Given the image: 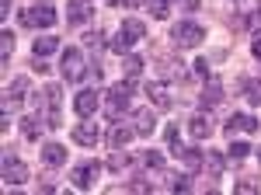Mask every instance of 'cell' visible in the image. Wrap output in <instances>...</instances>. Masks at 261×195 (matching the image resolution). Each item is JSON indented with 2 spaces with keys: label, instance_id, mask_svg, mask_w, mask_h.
Here are the masks:
<instances>
[{
  "label": "cell",
  "instance_id": "27",
  "mask_svg": "<svg viewBox=\"0 0 261 195\" xmlns=\"http://www.w3.org/2000/svg\"><path fill=\"white\" fill-rule=\"evenodd\" d=\"M164 136H167V147H171V154H174V157H181V154H185V143H181L178 126H167V133H164Z\"/></svg>",
  "mask_w": 261,
  "mask_h": 195
},
{
  "label": "cell",
  "instance_id": "34",
  "mask_svg": "<svg viewBox=\"0 0 261 195\" xmlns=\"http://www.w3.org/2000/svg\"><path fill=\"white\" fill-rule=\"evenodd\" d=\"M84 42H87V49H91V53H98L101 45H105V35H98V32H91V35H87Z\"/></svg>",
  "mask_w": 261,
  "mask_h": 195
},
{
  "label": "cell",
  "instance_id": "22",
  "mask_svg": "<svg viewBox=\"0 0 261 195\" xmlns=\"http://www.w3.org/2000/svg\"><path fill=\"white\" fill-rule=\"evenodd\" d=\"M181 160H185V167H188V171H199V167H205V154H202V150H195V147H185Z\"/></svg>",
  "mask_w": 261,
  "mask_h": 195
},
{
  "label": "cell",
  "instance_id": "18",
  "mask_svg": "<svg viewBox=\"0 0 261 195\" xmlns=\"http://www.w3.org/2000/svg\"><path fill=\"white\" fill-rule=\"evenodd\" d=\"M122 39H129V42H140L143 35H146V25L136 18H129V21H122V32H119Z\"/></svg>",
  "mask_w": 261,
  "mask_h": 195
},
{
  "label": "cell",
  "instance_id": "12",
  "mask_svg": "<svg viewBox=\"0 0 261 195\" xmlns=\"http://www.w3.org/2000/svg\"><path fill=\"white\" fill-rule=\"evenodd\" d=\"M24 94H28V80H24V77L11 80V87L4 91V112H11V108H14V105H18Z\"/></svg>",
  "mask_w": 261,
  "mask_h": 195
},
{
  "label": "cell",
  "instance_id": "11",
  "mask_svg": "<svg viewBox=\"0 0 261 195\" xmlns=\"http://www.w3.org/2000/svg\"><path fill=\"white\" fill-rule=\"evenodd\" d=\"M98 94H94V91H81V94L73 98V108H77V115L81 118H91L94 115V112H98Z\"/></svg>",
  "mask_w": 261,
  "mask_h": 195
},
{
  "label": "cell",
  "instance_id": "41",
  "mask_svg": "<svg viewBox=\"0 0 261 195\" xmlns=\"http://www.w3.org/2000/svg\"><path fill=\"white\" fill-rule=\"evenodd\" d=\"M258 160H261V150H258Z\"/></svg>",
  "mask_w": 261,
  "mask_h": 195
},
{
  "label": "cell",
  "instance_id": "36",
  "mask_svg": "<svg viewBox=\"0 0 261 195\" xmlns=\"http://www.w3.org/2000/svg\"><path fill=\"white\" fill-rule=\"evenodd\" d=\"M251 195V192H258V185H251V181H241V185H237V195Z\"/></svg>",
  "mask_w": 261,
  "mask_h": 195
},
{
  "label": "cell",
  "instance_id": "19",
  "mask_svg": "<svg viewBox=\"0 0 261 195\" xmlns=\"http://www.w3.org/2000/svg\"><path fill=\"white\" fill-rule=\"evenodd\" d=\"M188 133L195 139H205V136H213V122H209V115H195L192 122H188Z\"/></svg>",
  "mask_w": 261,
  "mask_h": 195
},
{
  "label": "cell",
  "instance_id": "17",
  "mask_svg": "<svg viewBox=\"0 0 261 195\" xmlns=\"http://www.w3.org/2000/svg\"><path fill=\"white\" fill-rule=\"evenodd\" d=\"M146 98L157 105V108H171V98H167V87H164L161 80H150L146 84Z\"/></svg>",
  "mask_w": 261,
  "mask_h": 195
},
{
  "label": "cell",
  "instance_id": "4",
  "mask_svg": "<svg viewBox=\"0 0 261 195\" xmlns=\"http://www.w3.org/2000/svg\"><path fill=\"white\" fill-rule=\"evenodd\" d=\"M39 98H42V115L49 122V129H56L60 126V98H63L60 84H45Z\"/></svg>",
  "mask_w": 261,
  "mask_h": 195
},
{
  "label": "cell",
  "instance_id": "8",
  "mask_svg": "<svg viewBox=\"0 0 261 195\" xmlns=\"http://www.w3.org/2000/svg\"><path fill=\"white\" fill-rule=\"evenodd\" d=\"M98 139H101V133H98V126H94V122H87V118H84L81 126H73V143H77V147H94Z\"/></svg>",
  "mask_w": 261,
  "mask_h": 195
},
{
  "label": "cell",
  "instance_id": "3",
  "mask_svg": "<svg viewBox=\"0 0 261 195\" xmlns=\"http://www.w3.org/2000/svg\"><path fill=\"white\" fill-rule=\"evenodd\" d=\"M171 39H174V45H181V49H195V45L205 39V32H202V25H195V21H178V25L171 28Z\"/></svg>",
  "mask_w": 261,
  "mask_h": 195
},
{
  "label": "cell",
  "instance_id": "6",
  "mask_svg": "<svg viewBox=\"0 0 261 195\" xmlns=\"http://www.w3.org/2000/svg\"><path fill=\"white\" fill-rule=\"evenodd\" d=\"M4 181H7V185H21V181H28V167H24V160H18L14 154H4Z\"/></svg>",
  "mask_w": 261,
  "mask_h": 195
},
{
  "label": "cell",
  "instance_id": "35",
  "mask_svg": "<svg viewBox=\"0 0 261 195\" xmlns=\"http://www.w3.org/2000/svg\"><path fill=\"white\" fill-rule=\"evenodd\" d=\"M192 70H195V77L209 80V63H205V59H195V63H192Z\"/></svg>",
  "mask_w": 261,
  "mask_h": 195
},
{
  "label": "cell",
  "instance_id": "40",
  "mask_svg": "<svg viewBox=\"0 0 261 195\" xmlns=\"http://www.w3.org/2000/svg\"><path fill=\"white\" fill-rule=\"evenodd\" d=\"M251 49H254V56L261 59V35H258V39H254V45H251Z\"/></svg>",
  "mask_w": 261,
  "mask_h": 195
},
{
  "label": "cell",
  "instance_id": "21",
  "mask_svg": "<svg viewBox=\"0 0 261 195\" xmlns=\"http://www.w3.org/2000/svg\"><path fill=\"white\" fill-rule=\"evenodd\" d=\"M56 53H60V39H56V35L35 39V56H56Z\"/></svg>",
  "mask_w": 261,
  "mask_h": 195
},
{
  "label": "cell",
  "instance_id": "7",
  "mask_svg": "<svg viewBox=\"0 0 261 195\" xmlns=\"http://www.w3.org/2000/svg\"><path fill=\"white\" fill-rule=\"evenodd\" d=\"M254 129H261L258 118H254V115H244V112L230 115V122H226V133H230V136H241V133H254Z\"/></svg>",
  "mask_w": 261,
  "mask_h": 195
},
{
  "label": "cell",
  "instance_id": "25",
  "mask_svg": "<svg viewBox=\"0 0 261 195\" xmlns=\"http://www.w3.org/2000/svg\"><path fill=\"white\" fill-rule=\"evenodd\" d=\"M140 164H143V167H150V171H164V154H157V150H143Z\"/></svg>",
  "mask_w": 261,
  "mask_h": 195
},
{
  "label": "cell",
  "instance_id": "10",
  "mask_svg": "<svg viewBox=\"0 0 261 195\" xmlns=\"http://www.w3.org/2000/svg\"><path fill=\"white\" fill-rule=\"evenodd\" d=\"M91 0H70V7H66V18H70V25L77 28V25H87L91 21Z\"/></svg>",
  "mask_w": 261,
  "mask_h": 195
},
{
  "label": "cell",
  "instance_id": "16",
  "mask_svg": "<svg viewBox=\"0 0 261 195\" xmlns=\"http://www.w3.org/2000/svg\"><path fill=\"white\" fill-rule=\"evenodd\" d=\"M157 66H164V70H161V77H164V80H178V77H181V70H185V66H181V59H174V56H161V53H157Z\"/></svg>",
  "mask_w": 261,
  "mask_h": 195
},
{
  "label": "cell",
  "instance_id": "33",
  "mask_svg": "<svg viewBox=\"0 0 261 195\" xmlns=\"http://www.w3.org/2000/svg\"><path fill=\"white\" fill-rule=\"evenodd\" d=\"M0 49H4V63H7L11 53H14V32H4V35H0Z\"/></svg>",
  "mask_w": 261,
  "mask_h": 195
},
{
  "label": "cell",
  "instance_id": "37",
  "mask_svg": "<svg viewBox=\"0 0 261 195\" xmlns=\"http://www.w3.org/2000/svg\"><path fill=\"white\" fill-rule=\"evenodd\" d=\"M174 4H178L181 11H195L199 7V0H174Z\"/></svg>",
  "mask_w": 261,
  "mask_h": 195
},
{
  "label": "cell",
  "instance_id": "5",
  "mask_svg": "<svg viewBox=\"0 0 261 195\" xmlns=\"http://www.w3.org/2000/svg\"><path fill=\"white\" fill-rule=\"evenodd\" d=\"M63 77L77 84L84 77V53L81 49H63Z\"/></svg>",
  "mask_w": 261,
  "mask_h": 195
},
{
  "label": "cell",
  "instance_id": "2",
  "mask_svg": "<svg viewBox=\"0 0 261 195\" xmlns=\"http://www.w3.org/2000/svg\"><path fill=\"white\" fill-rule=\"evenodd\" d=\"M21 28H53L56 25V7L53 4H35L32 11H21Z\"/></svg>",
  "mask_w": 261,
  "mask_h": 195
},
{
  "label": "cell",
  "instance_id": "38",
  "mask_svg": "<svg viewBox=\"0 0 261 195\" xmlns=\"http://www.w3.org/2000/svg\"><path fill=\"white\" fill-rule=\"evenodd\" d=\"M105 4H112V7H136L140 0H105Z\"/></svg>",
  "mask_w": 261,
  "mask_h": 195
},
{
  "label": "cell",
  "instance_id": "9",
  "mask_svg": "<svg viewBox=\"0 0 261 195\" xmlns=\"http://www.w3.org/2000/svg\"><path fill=\"white\" fill-rule=\"evenodd\" d=\"M101 175V164L98 160H94V164H81V167H77V171H73V188H91V185H94V178Z\"/></svg>",
  "mask_w": 261,
  "mask_h": 195
},
{
  "label": "cell",
  "instance_id": "32",
  "mask_svg": "<svg viewBox=\"0 0 261 195\" xmlns=\"http://www.w3.org/2000/svg\"><path fill=\"white\" fill-rule=\"evenodd\" d=\"M129 164H133V157H129V154H112V157H108V167H112V171H125Z\"/></svg>",
  "mask_w": 261,
  "mask_h": 195
},
{
  "label": "cell",
  "instance_id": "14",
  "mask_svg": "<svg viewBox=\"0 0 261 195\" xmlns=\"http://www.w3.org/2000/svg\"><path fill=\"white\" fill-rule=\"evenodd\" d=\"M42 164H45V167H63V164H66V147H60V143L42 147Z\"/></svg>",
  "mask_w": 261,
  "mask_h": 195
},
{
  "label": "cell",
  "instance_id": "24",
  "mask_svg": "<svg viewBox=\"0 0 261 195\" xmlns=\"http://www.w3.org/2000/svg\"><path fill=\"white\" fill-rule=\"evenodd\" d=\"M226 160H230V157H223V154H205V171L213 178H220L223 167H226Z\"/></svg>",
  "mask_w": 261,
  "mask_h": 195
},
{
  "label": "cell",
  "instance_id": "20",
  "mask_svg": "<svg viewBox=\"0 0 261 195\" xmlns=\"http://www.w3.org/2000/svg\"><path fill=\"white\" fill-rule=\"evenodd\" d=\"M202 108H205V112H209V108H220V101H223V87L220 84H209V87H205V91H202Z\"/></svg>",
  "mask_w": 261,
  "mask_h": 195
},
{
  "label": "cell",
  "instance_id": "15",
  "mask_svg": "<svg viewBox=\"0 0 261 195\" xmlns=\"http://www.w3.org/2000/svg\"><path fill=\"white\" fill-rule=\"evenodd\" d=\"M133 126H136V136H150L153 126H157V122H153V112H150V108H136V112H133Z\"/></svg>",
  "mask_w": 261,
  "mask_h": 195
},
{
  "label": "cell",
  "instance_id": "30",
  "mask_svg": "<svg viewBox=\"0 0 261 195\" xmlns=\"http://www.w3.org/2000/svg\"><path fill=\"white\" fill-rule=\"evenodd\" d=\"M21 133H24L28 139H39L42 122H39V118H32V115H28V118H21Z\"/></svg>",
  "mask_w": 261,
  "mask_h": 195
},
{
  "label": "cell",
  "instance_id": "31",
  "mask_svg": "<svg viewBox=\"0 0 261 195\" xmlns=\"http://www.w3.org/2000/svg\"><path fill=\"white\" fill-rule=\"evenodd\" d=\"M146 11H150L153 18L161 21V18H167V11H171V4H167V0H146Z\"/></svg>",
  "mask_w": 261,
  "mask_h": 195
},
{
  "label": "cell",
  "instance_id": "26",
  "mask_svg": "<svg viewBox=\"0 0 261 195\" xmlns=\"http://www.w3.org/2000/svg\"><path fill=\"white\" fill-rule=\"evenodd\" d=\"M241 91L251 105H261V80H241Z\"/></svg>",
  "mask_w": 261,
  "mask_h": 195
},
{
  "label": "cell",
  "instance_id": "23",
  "mask_svg": "<svg viewBox=\"0 0 261 195\" xmlns=\"http://www.w3.org/2000/svg\"><path fill=\"white\" fill-rule=\"evenodd\" d=\"M122 70H125V77L129 80H140V74H143V56H125V63H122Z\"/></svg>",
  "mask_w": 261,
  "mask_h": 195
},
{
  "label": "cell",
  "instance_id": "29",
  "mask_svg": "<svg viewBox=\"0 0 261 195\" xmlns=\"http://www.w3.org/2000/svg\"><path fill=\"white\" fill-rule=\"evenodd\" d=\"M247 154H251V147H247V143H241V139H237V143H230V150H226V157H230L233 164L247 160Z\"/></svg>",
  "mask_w": 261,
  "mask_h": 195
},
{
  "label": "cell",
  "instance_id": "39",
  "mask_svg": "<svg viewBox=\"0 0 261 195\" xmlns=\"http://www.w3.org/2000/svg\"><path fill=\"white\" fill-rule=\"evenodd\" d=\"M247 28H261V11H254V18L247 21Z\"/></svg>",
  "mask_w": 261,
  "mask_h": 195
},
{
  "label": "cell",
  "instance_id": "13",
  "mask_svg": "<svg viewBox=\"0 0 261 195\" xmlns=\"http://www.w3.org/2000/svg\"><path fill=\"white\" fill-rule=\"evenodd\" d=\"M133 133H136V126H133V122L125 126V122L115 118V122H112V129H108V143H112V147H122V143H129V139H133Z\"/></svg>",
  "mask_w": 261,
  "mask_h": 195
},
{
  "label": "cell",
  "instance_id": "1",
  "mask_svg": "<svg viewBox=\"0 0 261 195\" xmlns=\"http://www.w3.org/2000/svg\"><path fill=\"white\" fill-rule=\"evenodd\" d=\"M133 91H136V80H122V84H112L108 87V105H105V112H108V118L115 122L119 118V112L129 105V98H133Z\"/></svg>",
  "mask_w": 261,
  "mask_h": 195
},
{
  "label": "cell",
  "instance_id": "28",
  "mask_svg": "<svg viewBox=\"0 0 261 195\" xmlns=\"http://www.w3.org/2000/svg\"><path fill=\"white\" fill-rule=\"evenodd\" d=\"M167 178V188H171V192H188V188H192V178L188 175H164Z\"/></svg>",
  "mask_w": 261,
  "mask_h": 195
}]
</instances>
